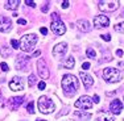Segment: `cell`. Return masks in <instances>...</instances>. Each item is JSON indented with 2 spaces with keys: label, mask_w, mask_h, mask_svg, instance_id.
<instances>
[{
  "label": "cell",
  "mask_w": 124,
  "mask_h": 121,
  "mask_svg": "<svg viewBox=\"0 0 124 121\" xmlns=\"http://www.w3.org/2000/svg\"><path fill=\"white\" fill-rule=\"evenodd\" d=\"M37 71H38V75L42 79H48L50 76V71L48 69V64H46V62L44 61L42 58H40V59L37 61Z\"/></svg>",
  "instance_id": "cell-7"
},
{
  "label": "cell",
  "mask_w": 124,
  "mask_h": 121,
  "mask_svg": "<svg viewBox=\"0 0 124 121\" xmlns=\"http://www.w3.org/2000/svg\"><path fill=\"white\" fill-rule=\"evenodd\" d=\"M103 79L106 82H110V83H116L122 79V74L115 67H107L103 70Z\"/></svg>",
  "instance_id": "cell-4"
},
{
  "label": "cell",
  "mask_w": 124,
  "mask_h": 121,
  "mask_svg": "<svg viewBox=\"0 0 124 121\" xmlns=\"http://www.w3.org/2000/svg\"><path fill=\"white\" fill-rule=\"evenodd\" d=\"M62 90L70 95V93H74L78 91L79 83H78V79L75 78L74 75H70V74H66V75L62 78Z\"/></svg>",
  "instance_id": "cell-1"
},
{
  "label": "cell",
  "mask_w": 124,
  "mask_h": 121,
  "mask_svg": "<svg viewBox=\"0 0 124 121\" xmlns=\"http://www.w3.org/2000/svg\"><path fill=\"white\" fill-rule=\"evenodd\" d=\"M86 55L90 59H94V58L96 57V53H95V50H94L93 48H87V50H86Z\"/></svg>",
  "instance_id": "cell-22"
},
{
  "label": "cell",
  "mask_w": 124,
  "mask_h": 121,
  "mask_svg": "<svg viewBox=\"0 0 124 121\" xmlns=\"http://www.w3.org/2000/svg\"><path fill=\"white\" fill-rule=\"evenodd\" d=\"M20 5V1L19 0H9V1L5 3V9H12V11H16L17 7Z\"/></svg>",
  "instance_id": "cell-18"
},
{
  "label": "cell",
  "mask_w": 124,
  "mask_h": 121,
  "mask_svg": "<svg viewBox=\"0 0 124 121\" xmlns=\"http://www.w3.org/2000/svg\"><path fill=\"white\" fill-rule=\"evenodd\" d=\"M37 104H38V111L41 112V113H44V114H49V113H52L53 111H54V103H53V100L50 99L49 96H41L40 99H38V101H37Z\"/></svg>",
  "instance_id": "cell-3"
},
{
  "label": "cell",
  "mask_w": 124,
  "mask_h": 121,
  "mask_svg": "<svg viewBox=\"0 0 124 121\" xmlns=\"http://www.w3.org/2000/svg\"><path fill=\"white\" fill-rule=\"evenodd\" d=\"M24 99L25 97L24 96H16V97H11L9 99V104H11V107H12L13 109H17L20 107V105L24 103Z\"/></svg>",
  "instance_id": "cell-17"
},
{
  "label": "cell",
  "mask_w": 124,
  "mask_h": 121,
  "mask_svg": "<svg viewBox=\"0 0 124 121\" xmlns=\"http://www.w3.org/2000/svg\"><path fill=\"white\" fill-rule=\"evenodd\" d=\"M61 5H62V8H63V9H66V8H69V5H70V4H69V1H63Z\"/></svg>",
  "instance_id": "cell-37"
},
{
  "label": "cell",
  "mask_w": 124,
  "mask_h": 121,
  "mask_svg": "<svg viewBox=\"0 0 124 121\" xmlns=\"http://www.w3.org/2000/svg\"><path fill=\"white\" fill-rule=\"evenodd\" d=\"M114 30L117 32V33H124V22H120V24L114 26Z\"/></svg>",
  "instance_id": "cell-24"
},
{
  "label": "cell",
  "mask_w": 124,
  "mask_h": 121,
  "mask_svg": "<svg viewBox=\"0 0 124 121\" xmlns=\"http://www.w3.org/2000/svg\"><path fill=\"white\" fill-rule=\"evenodd\" d=\"M49 5H50V3H49V1H46L45 4H44L42 7H41V11H42L44 13H45V12H48V9H49Z\"/></svg>",
  "instance_id": "cell-27"
},
{
  "label": "cell",
  "mask_w": 124,
  "mask_h": 121,
  "mask_svg": "<svg viewBox=\"0 0 124 121\" xmlns=\"http://www.w3.org/2000/svg\"><path fill=\"white\" fill-rule=\"evenodd\" d=\"M0 66H1V70H3L4 72H7L8 70H9V67H8V64L5 63V62H3V63H0Z\"/></svg>",
  "instance_id": "cell-29"
},
{
  "label": "cell",
  "mask_w": 124,
  "mask_h": 121,
  "mask_svg": "<svg viewBox=\"0 0 124 121\" xmlns=\"http://www.w3.org/2000/svg\"><path fill=\"white\" fill-rule=\"evenodd\" d=\"M52 32L55 33L57 36H62L66 33V26L62 22V20H57V21H52Z\"/></svg>",
  "instance_id": "cell-8"
},
{
  "label": "cell",
  "mask_w": 124,
  "mask_h": 121,
  "mask_svg": "<svg viewBox=\"0 0 124 121\" xmlns=\"http://www.w3.org/2000/svg\"><path fill=\"white\" fill-rule=\"evenodd\" d=\"M36 83V75H33V74H31V75L28 76V84L29 87H32V85H34Z\"/></svg>",
  "instance_id": "cell-25"
},
{
  "label": "cell",
  "mask_w": 124,
  "mask_h": 121,
  "mask_svg": "<svg viewBox=\"0 0 124 121\" xmlns=\"http://www.w3.org/2000/svg\"><path fill=\"white\" fill-rule=\"evenodd\" d=\"M79 75H81V79H82V82H83V85H85L86 88H90L91 85H93V83H94V78L90 75V74L81 71V72H79Z\"/></svg>",
  "instance_id": "cell-14"
},
{
  "label": "cell",
  "mask_w": 124,
  "mask_h": 121,
  "mask_svg": "<svg viewBox=\"0 0 124 121\" xmlns=\"http://www.w3.org/2000/svg\"><path fill=\"white\" fill-rule=\"evenodd\" d=\"M116 55H117V57H123L124 51H123V50H116Z\"/></svg>",
  "instance_id": "cell-38"
},
{
  "label": "cell",
  "mask_w": 124,
  "mask_h": 121,
  "mask_svg": "<svg viewBox=\"0 0 124 121\" xmlns=\"http://www.w3.org/2000/svg\"><path fill=\"white\" fill-rule=\"evenodd\" d=\"M110 25V20L104 14H99V16L94 17V26L95 28H107Z\"/></svg>",
  "instance_id": "cell-9"
},
{
  "label": "cell",
  "mask_w": 124,
  "mask_h": 121,
  "mask_svg": "<svg viewBox=\"0 0 124 121\" xmlns=\"http://www.w3.org/2000/svg\"><path fill=\"white\" fill-rule=\"evenodd\" d=\"M36 121H46V120H36Z\"/></svg>",
  "instance_id": "cell-42"
},
{
  "label": "cell",
  "mask_w": 124,
  "mask_h": 121,
  "mask_svg": "<svg viewBox=\"0 0 124 121\" xmlns=\"http://www.w3.org/2000/svg\"><path fill=\"white\" fill-rule=\"evenodd\" d=\"M17 24H19V25H26V20L25 19H19Z\"/></svg>",
  "instance_id": "cell-34"
},
{
  "label": "cell",
  "mask_w": 124,
  "mask_h": 121,
  "mask_svg": "<svg viewBox=\"0 0 124 121\" xmlns=\"http://www.w3.org/2000/svg\"><path fill=\"white\" fill-rule=\"evenodd\" d=\"M93 103H95V104H98V103H99V96H98V95H94V97H93Z\"/></svg>",
  "instance_id": "cell-36"
},
{
  "label": "cell",
  "mask_w": 124,
  "mask_h": 121,
  "mask_svg": "<svg viewBox=\"0 0 124 121\" xmlns=\"http://www.w3.org/2000/svg\"><path fill=\"white\" fill-rule=\"evenodd\" d=\"M110 111L112 114H120L123 111V105H122V101L119 99H115L111 101L110 104Z\"/></svg>",
  "instance_id": "cell-12"
},
{
  "label": "cell",
  "mask_w": 124,
  "mask_h": 121,
  "mask_svg": "<svg viewBox=\"0 0 124 121\" xmlns=\"http://www.w3.org/2000/svg\"><path fill=\"white\" fill-rule=\"evenodd\" d=\"M90 69V63L88 62H83L82 63V70H88Z\"/></svg>",
  "instance_id": "cell-32"
},
{
  "label": "cell",
  "mask_w": 124,
  "mask_h": 121,
  "mask_svg": "<svg viewBox=\"0 0 124 121\" xmlns=\"http://www.w3.org/2000/svg\"><path fill=\"white\" fill-rule=\"evenodd\" d=\"M77 26H78V29L81 32H83V33L91 30V22L87 21V20H78V21H77Z\"/></svg>",
  "instance_id": "cell-15"
},
{
  "label": "cell",
  "mask_w": 124,
  "mask_h": 121,
  "mask_svg": "<svg viewBox=\"0 0 124 121\" xmlns=\"http://www.w3.org/2000/svg\"><path fill=\"white\" fill-rule=\"evenodd\" d=\"M9 88L12 91H21L23 88H24V84H23V79L20 78V76H13L12 79H11L9 82Z\"/></svg>",
  "instance_id": "cell-10"
},
{
  "label": "cell",
  "mask_w": 124,
  "mask_h": 121,
  "mask_svg": "<svg viewBox=\"0 0 124 121\" xmlns=\"http://www.w3.org/2000/svg\"><path fill=\"white\" fill-rule=\"evenodd\" d=\"M52 17H53V21H57V20H60V17H58V14H57V13H53V14H52Z\"/></svg>",
  "instance_id": "cell-39"
},
{
  "label": "cell",
  "mask_w": 124,
  "mask_h": 121,
  "mask_svg": "<svg viewBox=\"0 0 124 121\" xmlns=\"http://www.w3.org/2000/svg\"><path fill=\"white\" fill-rule=\"evenodd\" d=\"M67 50V43L66 42H61V43H57V45L53 48V54L58 55V54H62L63 55Z\"/></svg>",
  "instance_id": "cell-16"
},
{
  "label": "cell",
  "mask_w": 124,
  "mask_h": 121,
  "mask_svg": "<svg viewBox=\"0 0 124 121\" xmlns=\"http://www.w3.org/2000/svg\"><path fill=\"white\" fill-rule=\"evenodd\" d=\"M120 7L119 1H99L98 8L102 12H114Z\"/></svg>",
  "instance_id": "cell-5"
},
{
  "label": "cell",
  "mask_w": 124,
  "mask_h": 121,
  "mask_svg": "<svg viewBox=\"0 0 124 121\" xmlns=\"http://www.w3.org/2000/svg\"><path fill=\"white\" fill-rule=\"evenodd\" d=\"M102 40H104V41H111V36L110 34H102Z\"/></svg>",
  "instance_id": "cell-33"
},
{
  "label": "cell",
  "mask_w": 124,
  "mask_h": 121,
  "mask_svg": "<svg viewBox=\"0 0 124 121\" xmlns=\"http://www.w3.org/2000/svg\"><path fill=\"white\" fill-rule=\"evenodd\" d=\"M11 28H12V21L5 16H0V32L7 33L11 30Z\"/></svg>",
  "instance_id": "cell-11"
},
{
  "label": "cell",
  "mask_w": 124,
  "mask_h": 121,
  "mask_svg": "<svg viewBox=\"0 0 124 121\" xmlns=\"http://www.w3.org/2000/svg\"><path fill=\"white\" fill-rule=\"evenodd\" d=\"M41 54V50H37V51L36 53H34V54H33V57H38V55H40Z\"/></svg>",
  "instance_id": "cell-40"
},
{
  "label": "cell",
  "mask_w": 124,
  "mask_h": 121,
  "mask_svg": "<svg viewBox=\"0 0 124 121\" xmlns=\"http://www.w3.org/2000/svg\"><path fill=\"white\" fill-rule=\"evenodd\" d=\"M115 119L111 116V114H107V113H104V114H102V116H99L98 117V121H114Z\"/></svg>",
  "instance_id": "cell-21"
},
{
  "label": "cell",
  "mask_w": 124,
  "mask_h": 121,
  "mask_svg": "<svg viewBox=\"0 0 124 121\" xmlns=\"http://www.w3.org/2000/svg\"><path fill=\"white\" fill-rule=\"evenodd\" d=\"M74 63H75V59L73 58V55H70V57L67 58V61L65 62L63 66L66 67V69H73V67H74Z\"/></svg>",
  "instance_id": "cell-20"
},
{
  "label": "cell",
  "mask_w": 124,
  "mask_h": 121,
  "mask_svg": "<svg viewBox=\"0 0 124 121\" xmlns=\"http://www.w3.org/2000/svg\"><path fill=\"white\" fill-rule=\"evenodd\" d=\"M29 59H31V57H23V55L17 57V59H16V69L17 70H26V69H28L26 64H29Z\"/></svg>",
  "instance_id": "cell-13"
},
{
  "label": "cell",
  "mask_w": 124,
  "mask_h": 121,
  "mask_svg": "<svg viewBox=\"0 0 124 121\" xmlns=\"http://www.w3.org/2000/svg\"><path fill=\"white\" fill-rule=\"evenodd\" d=\"M26 111H28L29 113H34V103L33 101L28 103V105H26Z\"/></svg>",
  "instance_id": "cell-26"
},
{
  "label": "cell",
  "mask_w": 124,
  "mask_h": 121,
  "mask_svg": "<svg viewBox=\"0 0 124 121\" xmlns=\"http://www.w3.org/2000/svg\"><path fill=\"white\" fill-rule=\"evenodd\" d=\"M0 54H1L3 58H8L11 54H12V50L9 48H7V46H3L1 49H0Z\"/></svg>",
  "instance_id": "cell-19"
},
{
  "label": "cell",
  "mask_w": 124,
  "mask_h": 121,
  "mask_svg": "<svg viewBox=\"0 0 124 121\" xmlns=\"http://www.w3.org/2000/svg\"><path fill=\"white\" fill-rule=\"evenodd\" d=\"M11 43H12V48H13V49H19V48H20L19 41H16V40H12V41H11Z\"/></svg>",
  "instance_id": "cell-28"
},
{
  "label": "cell",
  "mask_w": 124,
  "mask_h": 121,
  "mask_svg": "<svg viewBox=\"0 0 124 121\" xmlns=\"http://www.w3.org/2000/svg\"><path fill=\"white\" fill-rule=\"evenodd\" d=\"M74 114H75V116H78V117H81V119H86V120H88L91 117V114L86 113V112H74Z\"/></svg>",
  "instance_id": "cell-23"
},
{
  "label": "cell",
  "mask_w": 124,
  "mask_h": 121,
  "mask_svg": "<svg viewBox=\"0 0 124 121\" xmlns=\"http://www.w3.org/2000/svg\"><path fill=\"white\" fill-rule=\"evenodd\" d=\"M25 4L28 5V7H32V8H34V7H36V3H34V1H32V0H25Z\"/></svg>",
  "instance_id": "cell-30"
},
{
  "label": "cell",
  "mask_w": 124,
  "mask_h": 121,
  "mask_svg": "<svg viewBox=\"0 0 124 121\" xmlns=\"http://www.w3.org/2000/svg\"><path fill=\"white\" fill-rule=\"evenodd\" d=\"M116 93V91H112V92H107V96H111V95H115Z\"/></svg>",
  "instance_id": "cell-41"
},
{
  "label": "cell",
  "mask_w": 124,
  "mask_h": 121,
  "mask_svg": "<svg viewBox=\"0 0 124 121\" xmlns=\"http://www.w3.org/2000/svg\"><path fill=\"white\" fill-rule=\"evenodd\" d=\"M45 88H46V84H45V82H40V83H38V90H40V91L45 90Z\"/></svg>",
  "instance_id": "cell-31"
},
{
  "label": "cell",
  "mask_w": 124,
  "mask_h": 121,
  "mask_svg": "<svg viewBox=\"0 0 124 121\" xmlns=\"http://www.w3.org/2000/svg\"><path fill=\"white\" fill-rule=\"evenodd\" d=\"M38 41V37L36 34H25V36L21 37V40H20V49L23 50V51H31V50L34 49V46H36Z\"/></svg>",
  "instance_id": "cell-2"
},
{
  "label": "cell",
  "mask_w": 124,
  "mask_h": 121,
  "mask_svg": "<svg viewBox=\"0 0 124 121\" xmlns=\"http://www.w3.org/2000/svg\"><path fill=\"white\" fill-rule=\"evenodd\" d=\"M74 107L81 108V109H90V108H93V99L90 96L83 95L74 103Z\"/></svg>",
  "instance_id": "cell-6"
},
{
  "label": "cell",
  "mask_w": 124,
  "mask_h": 121,
  "mask_svg": "<svg viewBox=\"0 0 124 121\" xmlns=\"http://www.w3.org/2000/svg\"><path fill=\"white\" fill-rule=\"evenodd\" d=\"M40 32H41V34H44V36H46V34H48V29H46V28H44V26L40 29Z\"/></svg>",
  "instance_id": "cell-35"
},
{
  "label": "cell",
  "mask_w": 124,
  "mask_h": 121,
  "mask_svg": "<svg viewBox=\"0 0 124 121\" xmlns=\"http://www.w3.org/2000/svg\"><path fill=\"white\" fill-rule=\"evenodd\" d=\"M123 100H124V96H123Z\"/></svg>",
  "instance_id": "cell-43"
}]
</instances>
